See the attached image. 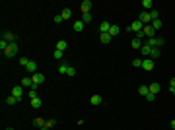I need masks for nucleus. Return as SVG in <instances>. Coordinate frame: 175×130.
<instances>
[{
    "label": "nucleus",
    "mask_w": 175,
    "mask_h": 130,
    "mask_svg": "<svg viewBox=\"0 0 175 130\" xmlns=\"http://www.w3.org/2000/svg\"><path fill=\"white\" fill-rule=\"evenodd\" d=\"M18 51H19L18 43H10V47L4 51V56H6V58H12V56H16V54H18Z\"/></svg>",
    "instance_id": "f257e3e1"
},
{
    "label": "nucleus",
    "mask_w": 175,
    "mask_h": 130,
    "mask_svg": "<svg viewBox=\"0 0 175 130\" xmlns=\"http://www.w3.org/2000/svg\"><path fill=\"white\" fill-rule=\"evenodd\" d=\"M29 78H31V84H33L31 89H37V85L45 82V76H43V74H39V72H37V74H31Z\"/></svg>",
    "instance_id": "f03ea898"
},
{
    "label": "nucleus",
    "mask_w": 175,
    "mask_h": 130,
    "mask_svg": "<svg viewBox=\"0 0 175 130\" xmlns=\"http://www.w3.org/2000/svg\"><path fill=\"white\" fill-rule=\"evenodd\" d=\"M163 43H165V41H163L162 37H154V39H146V43H144V45H148L150 49H154V47H158V49H160Z\"/></svg>",
    "instance_id": "7ed1b4c3"
},
{
    "label": "nucleus",
    "mask_w": 175,
    "mask_h": 130,
    "mask_svg": "<svg viewBox=\"0 0 175 130\" xmlns=\"http://www.w3.org/2000/svg\"><path fill=\"white\" fill-rule=\"evenodd\" d=\"M144 29V23L140 20H136V21H132V23H130L129 25V31H134V33H140Z\"/></svg>",
    "instance_id": "20e7f679"
},
{
    "label": "nucleus",
    "mask_w": 175,
    "mask_h": 130,
    "mask_svg": "<svg viewBox=\"0 0 175 130\" xmlns=\"http://www.w3.org/2000/svg\"><path fill=\"white\" fill-rule=\"evenodd\" d=\"M142 33H144V37H146V39H154V35H156V31L152 29V25H144Z\"/></svg>",
    "instance_id": "39448f33"
},
{
    "label": "nucleus",
    "mask_w": 175,
    "mask_h": 130,
    "mask_svg": "<svg viewBox=\"0 0 175 130\" xmlns=\"http://www.w3.org/2000/svg\"><path fill=\"white\" fill-rule=\"evenodd\" d=\"M80 10H82V14H90V10H91V0H84V2L80 4Z\"/></svg>",
    "instance_id": "423d86ee"
},
{
    "label": "nucleus",
    "mask_w": 175,
    "mask_h": 130,
    "mask_svg": "<svg viewBox=\"0 0 175 130\" xmlns=\"http://www.w3.org/2000/svg\"><path fill=\"white\" fill-rule=\"evenodd\" d=\"M142 68H144L146 72L154 70V60H152V58H144V60H142Z\"/></svg>",
    "instance_id": "0eeeda50"
},
{
    "label": "nucleus",
    "mask_w": 175,
    "mask_h": 130,
    "mask_svg": "<svg viewBox=\"0 0 175 130\" xmlns=\"http://www.w3.org/2000/svg\"><path fill=\"white\" fill-rule=\"evenodd\" d=\"M90 103L93 105V107H99V105L103 103V99H101V95H97V93H95V95H91V97H90Z\"/></svg>",
    "instance_id": "6e6552de"
},
{
    "label": "nucleus",
    "mask_w": 175,
    "mask_h": 130,
    "mask_svg": "<svg viewBox=\"0 0 175 130\" xmlns=\"http://www.w3.org/2000/svg\"><path fill=\"white\" fill-rule=\"evenodd\" d=\"M138 20L142 21L144 25H148V21H152V18H150V12H142L140 16H138Z\"/></svg>",
    "instance_id": "1a4fd4ad"
},
{
    "label": "nucleus",
    "mask_w": 175,
    "mask_h": 130,
    "mask_svg": "<svg viewBox=\"0 0 175 130\" xmlns=\"http://www.w3.org/2000/svg\"><path fill=\"white\" fill-rule=\"evenodd\" d=\"M12 95H14V97H18V99H21V95H24L21 85H16V87H12Z\"/></svg>",
    "instance_id": "9d476101"
},
{
    "label": "nucleus",
    "mask_w": 175,
    "mask_h": 130,
    "mask_svg": "<svg viewBox=\"0 0 175 130\" xmlns=\"http://www.w3.org/2000/svg\"><path fill=\"white\" fill-rule=\"evenodd\" d=\"M2 37H4V39H6L8 43H16V35H14L12 31H6L4 35H2Z\"/></svg>",
    "instance_id": "9b49d317"
},
{
    "label": "nucleus",
    "mask_w": 175,
    "mask_h": 130,
    "mask_svg": "<svg viewBox=\"0 0 175 130\" xmlns=\"http://www.w3.org/2000/svg\"><path fill=\"white\" fill-rule=\"evenodd\" d=\"M109 27H111L109 21H101V25H99V33H109Z\"/></svg>",
    "instance_id": "f8f14e48"
},
{
    "label": "nucleus",
    "mask_w": 175,
    "mask_h": 130,
    "mask_svg": "<svg viewBox=\"0 0 175 130\" xmlns=\"http://www.w3.org/2000/svg\"><path fill=\"white\" fill-rule=\"evenodd\" d=\"M26 70H27V72H31V74H37V64H35L33 60H29V64L26 66Z\"/></svg>",
    "instance_id": "ddd939ff"
},
{
    "label": "nucleus",
    "mask_w": 175,
    "mask_h": 130,
    "mask_svg": "<svg viewBox=\"0 0 175 130\" xmlns=\"http://www.w3.org/2000/svg\"><path fill=\"white\" fill-rule=\"evenodd\" d=\"M99 39H101L103 45H107V43H111V35L109 33H99Z\"/></svg>",
    "instance_id": "4468645a"
},
{
    "label": "nucleus",
    "mask_w": 175,
    "mask_h": 130,
    "mask_svg": "<svg viewBox=\"0 0 175 130\" xmlns=\"http://www.w3.org/2000/svg\"><path fill=\"white\" fill-rule=\"evenodd\" d=\"M150 58L154 60V62L160 58V49H158V47H154V49H152V52H150Z\"/></svg>",
    "instance_id": "2eb2a0df"
},
{
    "label": "nucleus",
    "mask_w": 175,
    "mask_h": 130,
    "mask_svg": "<svg viewBox=\"0 0 175 130\" xmlns=\"http://www.w3.org/2000/svg\"><path fill=\"white\" fill-rule=\"evenodd\" d=\"M148 87H150V93H154V95L160 93V84H156V82H154V84H150Z\"/></svg>",
    "instance_id": "dca6fc26"
},
{
    "label": "nucleus",
    "mask_w": 175,
    "mask_h": 130,
    "mask_svg": "<svg viewBox=\"0 0 175 130\" xmlns=\"http://www.w3.org/2000/svg\"><path fill=\"white\" fill-rule=\"evenodd\" d=\"M29 103H31V107H33V109H39V107H41V99H39L37 95H35V97H31V101H29Z\"/></svg>",
    "instance_id": "f3484780"
},
{
    "label": "nucleus",
    "mask_w": 175,
    "mask_h": 130,
    "mask_svg": "<svg viewBox=\"0 0 175 130\" xmlns=\"http://www.w3.org/2000/svg\"><path fill=\"white\" fill-rule=\"evenodd\" d=\"M140 52L144 54V58H150V52H152V49H150L148 45H142V49H140Z\"/></svg>",
    "instance_id": "a211bd4d"
},
{
    "label": "nucleus",
    "mask_w": 175,
    "mask_h": 130,
    "mask_svg": "<svg viewBox=\"0 0 175 130\" xmlns=\"http://www.w3.org/2000/svg\"><path fill=\"white\" fill-rule=\"evenodd\" d=\"M55 124H57V120H53V118H51V120H45V124H43V128H41V130H51Z\"/></svg>",
    "instance_id": "6ab92c4d"
},
{
    "label": "nucleus",
    "mask_w": 175,
    "mask_h": 130,
    "mask_svg": "<svg viewBox=\"0 0 175 130\" xmlns=\"http://www.w3.org/2000/svg\"><path fill=\"white\" fill-rule=\"evenodd\" d=\"M60 16H62V20H70V16H72V10H70V8H64V10L60 12Z\"/></svg>",
    "instance_id": "aec40b11"
},
{
    "label": "nucleus",
    "mask_w": 175,
    "mask_h": 130,
    "mask_svg": "<svg viewBox=\"0 0 175 130\" xmlns=\"http://www.w3.org/2000/svg\"><path fill=\"white\" fill-rule=\"evenodd\" d=\"M72 27H74V31H76V33H80L82 29H84V21H82V20H80V21H74V25H72Z\"/></svg>",
    "instance_id": "412c9836"
},
{
    "label": "nucleus",
    "mask_w": 175,
    "mask_h": 130,
    "mask_svg": "<svg viewBox=\"0 0 175 130\" xmlns=\"http://www.w3.org/2000/svg\"><path fill=\"white\" fill-rule=\"evenodd\" d=\"M138 93L146 97V95H148V93H150V87H148V85H146V84H144V85H140V87H138Z\"/></svg>",
    "instance_id": "4be33fe9"
},
{
    "label": "nucleus",
    "mask_w": 175,
    "mask_h": 130,
    "mask_svg": "<svg viewBox=\"0 0 175 130\" xmlns=\"http://www.w3.org/2000/svg\"><path fill=\"white\" fill-rule=\"evenodd\" d=\"M119 31H121V27H119V25H111V27H109V35H111V37L119 35Z\"/></svg>",
    "instance_id": "5701e85b"
},
{
    "label": "nucleus",
    "mask_w": 175,
    "mask_h": 130,
    "mask_svg": "<svg viewBox=\"0 0 175 130\" xmlns=\"http://www.w3.org/2000/svg\"><path fill=\"white\" fill-rule=\"evenodd\" d=\"M19 85H21V87H33V84H31V78H24L21 82H19Z\"/></svg>",
    "instance_id": "b1692460"
},
{
    "label": "nucleus",
    "mask_w": 175,
    "mask_h": 130,
    "mask_svg": "<svg viewBox=\"0 0 175 130\" xmlns=\"http://www.w3.org/2000/svg\"><path fill=\"white\" fill-rule=\"evenodd\" d=\"M57 51H62V52L66 51V41H64V39L57 41Z\"/></svg>",
    "instance_id": "393cba45"
},
{
    "label": "nucleus",
    "mask_w": 175,
    "mask_h": 130,
    "mask_svg": "<svg viewBox=\"0 0 175 130\" xmlns=\"http://www.w3.org/2000/svg\"><path fill=\"white\" fill-rule=\"evenodd\" d=\"M150 25H152V29H154V31H158V29H162V25H163V23H162L160 20H154L152 23H150Z\"/></svg>",
    "instance_id": "a878e982"
},
{
    "label": "nucleus",
    "mask_w": 175,
    "mask_h": 130,
    "mask_svg": "<svg viewBox=\"0 0 175 130\" xmlns=\"http://www.w3.org/2000/svg\"><path fill=\"white\" fill-rule=\"evenodd\" d=\"M130 47H132V49H142V41L134 37V39H132V43H130Z\"/></svg>",
    "instance_id": "bb28decb"
},
{
    "label": "nucleus",
    "mask_w": 175,
    "mask_h": 130,
    "mask_svg": "<svg viewBox=\"0 0 175 130\" xmlns=\"http://www.w3.org/2000/svg\"><path fill=\"white\" fill-rule=\"evenodd\" d=\"M142 6H144V12H146V10H152L154 2H152V0H142Z\"/></svg>",
    "instance_id": "cd10ccee"
},
{
    "label": "nucleus",
    "mask_w": 175,
    "mask_h": 130,
    "mask_svg": "<svg viewBox=\"0 0 175 130\" xmlns=\"http://www.w3.org/2000/svg\"><path fill=\"white\" fill-rule=\"evenodd\" d=\"M18 101H19V99H18V97H14V95H10V97H6V103H8V105H16V103H18Z\"/></svg>",
    "instance_id": "c85d7f7f"
},
{
    "label": "nucleus",
    "mask_w": 175,
    "mask_h": 130,
    "mask_svg": "<svg viewBox=\"0 0 175 130\" xmlns=\"http://www.w3.org/2000/svg\"><path fill=\"white\" fill-rule=\"evenodd\" d=\"M68 72V64H60L58 66V74H66Z\"/></svg>",
    "instance_id": "c756f323"
},
{
    "label": "nucleus",
    "mask_w": 175,
    "mask_h": 130,
    "mask_svg": "<svg viewBox=\"0 0 175 130\" xmlns=\"http://www.w3.org/2000/svg\"><path fill=\"white\" fill-rule=\"evenodd\" d=\"M150 18H152V21H154V20H160V14L156 12V10H150Z\"/></svg>",
    "instance_id": "7c9ffc66"
},
{
    "label": "nucleus",
    "mask_w": 175,
    "mask_h": 130,
    "mask_svg": "<svg viewBox=\"0 0 175 130\" xmlns=\"http://www.w3.org/2000/svg\"><path fill=\"white\" fill-rule=\"evenodd\" d=\"M66 76H70V78H74V76H76V68H72V66H68V72H66Z\"/></svg>",
    "instance_id": "2f4dec72"
},
{
    "label": "nucleus",
    "mask_w": 175,
    "mask_h": 130,
    "mask_svg": "<svg viewBox=\"0 0 175 130\" xmlns=\"http://www.w3.org/2000/svg\"><path fill=\"white\" fill-rule=\"evenodd\" d=\"M33 124H35V126H39V128H43L45 120H43V118H35V120H33Z\"/></svg>",
    "instance_id": "473e14b6"
},
{
    "label": "nucleus",
    "mask_w": 175,
    "mask_h": 130,
    "mask_svg": "<svg viewBox=\"0 0 175 130\" xmlns=\"http://www.w3.org/2000/svg\"><path fill=\"white\" fill-rule=\"evenodd\" d=\"M91 20H93V18H91V14H82V21H84V23H86V21H91Z\"/></svg>",
    "instance_id": "72a5a7b5"
},
{
    "label": "nucleus",
    "mask_w": 175,
    "mask_h": 130,
    "mask_svg": "<svg viewBox=\"0 0 175 130\" xmlns=\"http://www.w3.org/2000/svg\"><path fill=\"white\" fill-rule=\"evenodd\" d=\"M27 64H29V60H27V58H24V56H21V58H19V66H24V68H26Z\"/></svg>",
    "instance_id": "f704fd0d"
},
{
    "label": "nucleus",
    "mask_w": 175,
    "mask_h": 130,
    "mask_svg": "<svg viewBox=\"0 0 175 130\" xmlns=\"http://www.w3.org/2000/svg\"><path fill=\"white\" fill-rule=\"evenodd\" d=\"M53 21H55V23H60V21H64V20H62V16H60V14H57V16H55V20H53Z\"/></svg>",
    "instance_id": "c9c22d12"
},
{
    "label": "nucleus",
    "mask_w": 175,
    "mask_h": 130,
    "mask_svg": "<svg viewBox=\"0 0 175 130\" xmlns=\"http://www.w3.org/2000/svg\"><path fill=\"white\" fill-rule=\"evenodd\" d=\"M132 66H136V68H138V66H142V60H140V58H134V60H132Z\"/></svg>",
    "instance_id": "e433bc0d"
},
{
    "label": "nucleus",
    "mask_w": 175,
    "mask_h": 130,
    "mask_svg": "<svg viewBox=\"0 0 175 130\" xmlns=\"http://www.w3.org/2000/svg\"><path fill=\"white\" fill-rule=\"evenodd\" d=\"M62 54H64L62 51H55V58H62Z\"/></svg>",
    "instance_id": "4c0bfd02"
},
{
    "label": "nucleus",
    "mask_w": 175,
    "mask_h": 130,
    "mask_svg": "<svg viewBox=\"0 0 175 130\" xmlns=\"http://www.w3.org/2000/svg\"><path fill=\"white\" fill-rule=\"evenodd\" d=\"M154 99H156L154 93H148V95H146V101H154Z\"/></svg>",
    "instance_id": "58836bf2"
},
{
    "label": "nucleus",
    "mask_w": 175,
    "mask_h": 130,
    "mask_svg": "<svg viewBox=\"0 0 175 130\" xmlns=\"http://www.w3.org/2000/svg\"><path fill=\"white\" fill-rule=\"evenodd\" d=\"M171 128H175V118H173V120H171Z\"/></svg>",
    "instance_id": "ea45409f"
},
{
    "label": "nucleus",
    "mask_w": 175,
    "mask_h": 130,
    "mask_svg": "<svg viewBox=\"0 0 175 130\" xmlns=\"http://www.w3.org/2000/svg\"><path fill=\"white\" fill-rule=\"evenodd\" d=\"M169 91H171V93H173V95H175V87H169Z\"/></svg>",
    "instance_id": "a19ab883"
},
{
    "label": "nucleus",
    "mask_w": 175,
    "mask_h": 130,
    "mask_svg": "<svg viewBox=\"0 0 175 130\" xmlns=\"http://www.w3.org/2000/svg\"><path fill=\"white\" fill-rule=\"evenodd\" d=\"M6 130H14V128H6Z\"/></svg>",
    "instance_id": "79ce46f5"
},
{
    "label": "nucleus",
    "mask_w": 175,
    "mask_h": 130,
    "mask_svg": "<svg viewBox=\"0 0 175 130\" xmlns=\"http://www.w3.org/2000/svg\"><path fill=\"white\" fill-rule=\"evenodd\" d=\"M173 130H175V128H173Z\"/></svg>",
    "instance_id": "37998d69"
}]
</instances>
